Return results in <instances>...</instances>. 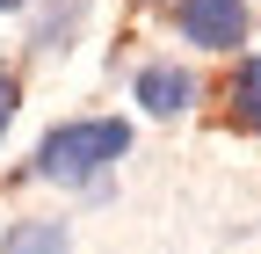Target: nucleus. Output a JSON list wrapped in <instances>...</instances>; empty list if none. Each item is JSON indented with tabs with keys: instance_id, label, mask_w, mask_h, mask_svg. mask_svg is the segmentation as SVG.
Instances as JSON below:
<instances>
[{
	"instance_id": "nucleus-3",
	"label": "nucleus",
	"mask_w": 261,
	"mask_h": 254,
	"mask_svg": "<svg viewBox=\"0 0 261 254\" xmlns=\"http://www.w3.org/2000/svg\"><path fill=\"white\" fill-rule=\"evenodd\" d=\"M130 94H138L145 116H181L196 102V73L189 66H145L138 80H130Z\"/></svg>"
},
{
	"instance_id": "nucleus-7",
	"label": "nucleus",
	"mask_w": 261,
	"mask_h": 254,
	"mask_svg": "<svg viewBox=\"0 0 261 254\" xmlns=\"http://www.w3.org/2000/svg\"><path fill=\"white\" fill-rule=\"evenodd\" d=\"M15 8H29V0H0V15H15Z\"/></svg>"
},
{
	"instance_id": "nucleus-1",
	"label": "nucleus",
	"mask_w": 261,
	"mask_h": 254,
	"mask_svg": "<svg viewBox=\"0 0 261 254\" xmlns=\"http://www.w3.org/2000/svg\"><path fill=\"white\" fill-rule=\"evenodd\" d=\"M123 153H130V123L123 116H80V123H58L37 145V174L44 182H94Z\"/></svg>"
},
{
	"instance_id": "nucleus-6",
	"label": "nucleus",
	"mask_w": 261,
	"mask_h": 254,
	"mask_svg": "<svg viewBox=\"0 0 261 254\" xmlns=\"http://www.w3.org/2000/svg\"><path fill=\"white\" fill-rule=\"evenodd\" d=\"M8 116H15V80H0V131H8Z\"/></svg>"
},
{
	"instance_id": "nucleus-4",
	"label": "nucleus",
	"mask_w": 261,
	"mask_h": 254,
	"mask_svg": "<svg viewBox=\"0 0 261 254\" xmlns=\"http://www.w3.org/2000/svg\"><path fill=\"white\" fill-rule=\"evenodd\" d=\"M73 247V233L58 225V218H22V225L0 240V254H65Z\"/></svg>"
},
{
	"instance_id": "nucleus-2",
	"label": "nucleus",
	"mask_w": 261,
	"mask_h": 254,
	"mask_svg": "<svg viewBox=\"0 0 261 254\" xmlns=\"http://www.w3.org/2000/svg\"><path fill=\"white\" fill-rule=\"evenodd\" d=\"M174 22L196 51H240L247 44V0H181Z\"/></svg>"
},
{
	"instance_id": "nucleus-5",
	"label": "nucleus",
	"mask_w": 261,
	"mask_h": 254,
	"mask_svg": "<svg viewBox=\"0 0 261 254\" xmlns=\"http://www.w3.org/2000/svg\"><path fill=\"white\" fill-rule=\"evenodd\" d=\"M232 123L261 138V58H240V73H232Z\"/></svg>"
}]
</instances>
